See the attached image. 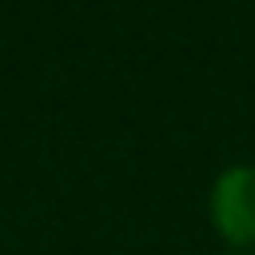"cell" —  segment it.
I'll list each match as a JSON object with an SVG mask.
<instances>
[{"label":"cell","mask_w":255,"mask_h":255,"mask_svg":"<svg viewBox=\"0 0 255 255\" xmlns=\"http://www.w3.org/2000/svg\"><path fill=\"white\" fill-rule=\"evenodd\" d=\"M209 217H213V230L234 251H251L255 247V166H247V162L226 166L213 179Z\"/></svg>","instance_id":"1"},{"label":"cell","mask_w":255,"mask_h":255,"mask_svg":"<svg viewBox=\"0 0 255 255\" xmlns=\"http://www.w3.org/2000/svg\"><path fill=\"white\" fill-rule=\"evenodd\" d=\"M230 255H255V251H230Z\"/></svg>","instance_id":"2"}]
</instances>
